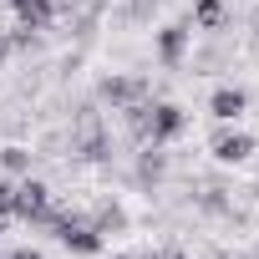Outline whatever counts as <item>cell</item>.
Returning <instances> with one entry per match:
<instances>
[{
	"instance_id": "cell-1",
	"label": "cell",
	"mask_w": 259,
	"mask_h": 259,
	"mask_svg": "<svg viewBox=\"0 0 259 259\" xmlns=\"http://www.w3.org/2000/svg\"><path fill=\"white\" fill-rule=\"evenodd\" d=\"M66 148H71V158H81V163H107V158H112V133H107V122H102V112H97L92 102H81V107L71 112V138H66Z\"/></svg>"
},
{
	"instance_id": "cell-2",
	"label": "cell",
	"mask_w": 259,
	"mask_h": 259,
	"mask_svg": "<svg viewBox=\"0 0 259 259\" xmlns=\"http://www.w3.org/2000/svg\"><path fill=\"white\" fill-rule=\"evenodd\" d=\"M61 213H66V208H51V188H46L41 178H31V173H26V183H16L11 219H26V224H41V229H51Z\"/></svg>"
},
{
	"instance_id": "cell-3",
	"label": "cell",
	"mask_w": 259,
	"mask_h": 259,
	"mask_svg": "<svg viewBox=\"0 0 259 259\" xmlns=\"http://www.w3.org/2000/svg\"><path fill=\"white\" fill-rule=\"evenodd\" d=\"M51 229H56V239H61L71 254H102V244H107V239L92 229V219H81L76 208H71V213H61Z\"/></svg>"
},
{
	"instance_id": "cell-4",
	"label": "cell",
	"mask_w": 259,
	"mask_h": 259,
	"mask_svg": "<svg viewBox=\"0 0 259 259\" xmlns=\"http://www.w3.org/2000/svg\"><path fill=\"white\" fill-rule=\"evenodd\" d=\"M148 97H153L148 76H102V81H97V102H107L112 112L133 107V102H148Z\"/></svg>"
},
{
	"instance_id": "cell-5",
	"label": "cell",
	"mask_w": 259,
	"mask_h": 259,
	"mask_svg": "<svg viewBox=\"0 0 259 259\" xmlns=\"http://www.w3.org/2000/svg\"><path fill=\"white\" fill-rule=\"evenodd\" d=\"M183 127H188V112H183L178 102H153V112H148V138H143V143L168 148L173 138H183Z\"/></svg>"
},
{
	"instance_id": "cell-6",
	"label": "cell",
	"mask_w": 259,
	"mask_h": 259,
	"mask_svg": "<svg viewBox=\"0 0 259 259\" xmlns=\"http://www.w3.org/2000/svg\"><path fill=\"white\" fill-rule=\"evenodd\" d=\"M188 36H193V31H188L183 21H173V26H163V31H158V61H163L168 71H178V66H183V56H188Z\"/></svg>"
},
{
	"instance_id": "cell-7",
	"label": "cell",
	"mask_w": 259,
	"mask_h": 259,
	"mask_svg": "<svg viewBox=\"0 0 259 259\" xmlns=\"http://www.w3.org/2000/svg\"><path fill=\"white\" fill-rule=\"evenodd\" d=\"M163 173H168V153L158 148V143H143V153H138V168H133V178H138V188H158L163 183Z\"/></svg>"
},
{
	"instance_id": "cell-8",
	"label": "cell",
	"mask_w": 259,
	"mask_h": 259,
	"mask_svg": "<svg viewBox=\"0 0 259 259\" xmlns=\"http://www.w3.org/2000/svg\"><path fill=\"white\" fill-rule=\"evenodd\" d=\"M208 153H213L219 163H244V158L254 153V138H249V133H229V127H224V133H213Z\"/></svg>"
},
{
	"instance_id": "cell-9",
	"label": "cell",
	"mask_w": 259,
	"mask_h": 259,
	"mask_svg": "<svg viewBox=\"0 0 259 259\" xmlns=\"http://www.w3.org/2000/svg\"><path fill=\"white\" fill-rule=\"evenodd\" d=\"M244 107H249V92H244V87H219V92L208 97V117H219V122L244 117Z\"/></svg>"
},
{
	"instance_id": "cell-10",
	"label": "cell",
	"mask_w": 259,
	"mask_h": 259,
	"mask_svg": "<svg viewBox=\"0 0 259 259\" xmlns=\"http://www.w3.org/2000/svg\"><path fill=\"white\" fill-rule=\"evenodd\" d=\"M92 229H97L102 239H107V234H112V239H117V234H127V208H122L117 198H102V203H97V213H92Z\"/></svg>"
},
{
	"instance_id": "cell-11",
	"label": "cell",
	"mask_w": 259,
	"mask_h": 259,
	"mask_svg": "<svg viewBox=\"0 0 259 259\" xmlns=\"http://www.w3.org/2000/svg\"><path fill=\"white\" fill-rule=\"evenodd\" d=\"M193 26L198 31H224L229 26V6L224 0H193Z\"/></svg>"
},
{
	"instance_id": "cell-12",
	"label": "cell",
	"mask_w": 259,
	"mask_h": 259,
	"mask_svg": "<svg viewBox=\"0 0 259 259\" xmlns=\"http://www.w3.org/2000/svg\"><path fill=\"white\" fill-rule=\"evenodd\" d=\"M31 163H36V153L26 148V143H6V148H0V168H6V173H31Z\"/></svg>"
},
{
	"instance_id": "cell-13",
	"label": "cell",
	"mask_w": 259,
	"mask_h": 259,
	"mask_svg": "<svg viewBox=\"0 0 259 259\" xmlns=\"http://www.w3.org/2000/svg\"><path fill=\"white\" fill-rule=\"evenodd\" d=\"M11 203H16V183L0 178V219H11Z\"/></svg>"
},
{
	"instance_id": "cell-14",
	"label": "cell",
	"mask_w": 259,
	"mask_h": 259,
	"mask_svg": "<svg viewBox=\"0 0 259 259\" xmlns=\"http://www.w3.org/2000/svg\"><path fill=\"white\" fill-rule=\"evenodd\" d=\"M11 56H16V36H11V31H0V66H6Z\"/></svg>"
},
{
	"instance_id": "cell-15",
	"label": "cell",
	"mask_w": 259,
	"mask_h": 259,
	"mask_svg": "<svg viewBox=\"0 0 259 259\" xmlns=\"http://www.w3.org/2000/svg\"><path fill=\"white\" fill-rule=\"evenodd\" d=\"M11 259H46V254H41V249H31V244H26V249H16V254H11Z\"/></svg>"
},
{
	"instance_id": "cell-16",
	"label": "cell",
	"mask_w": 259,
	"mask_h": 259,
	"mask_svg": "<svg viewBox=\"0 0 259 259\" xmlns=\"http://www.w3.org/2000/svg\"><path fill=\"white\" fill-rule=\"evenodd\" d=\"M158 259H188V254H183V249H163Z\"/></svg>"
},
{
	"instance_id": "cell-17",
	"label": "cell",
	"mask_w": 259,
	"mask_h": 259,
	"mask_svg": "<svg viewBox=\"0 0 259 259\" xmlns=\"http://www.w3.org/2000/svg\"><path fill=\"white\" fill-rule=\"evenodd\" d=\"M112 259H133V254H112Z\"/></svg>"
},
{
	"instance_id": "cell-18",
	"label": "cell",
	"mask_w": 259,
	"mask_h": 259,
	"mask_svg": "<svg viewBox=\"0 0 259 259\" xmlns=\"http://www.w3.org/2000/svg\"><path fill=\"white\" fill-rule=\"evenodd\" d=\"M0 234H6V219H0Z\"/></svg>"
}]
</instances>
